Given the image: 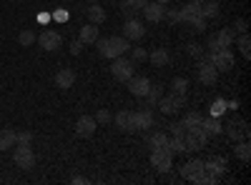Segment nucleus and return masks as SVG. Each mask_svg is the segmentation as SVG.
I'll use <instances>...</instances> for the list:
<instances>
[{"label":"nucleus","mask_w":251,"mask_h":185,"mask_svg":"<svg viewBox=\"0 0 251 185\" xmlns=\"http://www.w3.org/2000/svg\"><path fill=\"white\" fill-rule=\"evenodd\" d=\"M169 150H171V153H188L183 135H174V138H169Z\"/></svg>","instance_id":"7c9ffc66"},{"label":"nucleus","mask_w":251,"mask_h":185,"mask_svg":"<svg viewBox=\"0 0 251 185\" xmlns=\"http://www.w3.org/2000/svg\"><path fill=\"white\" fill-rule=\"evenodd\" d=\"M15 130L13 128H3L0 130V150H10V148H15Z\"/></svg>","instance_id":"393cba45"},{"label":"nucleus","mask_w":251,"mask_h":185,"mask_svg":"<svg viewBox=\"0 0 251 185\" xmlns=\"http://www.w3.org/2000/svg\"><path fill=\"white\" fill-rule=\"evenodd\" d=\"M96 48H98V53L103 55V58H121V55H126L131 50V43L126 38H116V35H111V38H98L96 43H93Z\"/></svg>","instance_id":"f257e3e1"},{"label":"nucleus","mask_w":251,"mask_h":185,"mask_svg":"<svg viewBox=\"0 0 251 185\" xmlns=\"http://www.w3.org/2000/svg\"><path fill=\"white\" fill-rule=\"evenodd\" d=\"M93 118H96V123H98V125H106V123H111V120H113L111 110H106V108H100V110H98Z\"/></svg>","instance_id":"c9c22d12"},{"label":"nucleus","mask_w":251,"mask_h":185,"mask_svg":"<svg viewBox=\"0 0 251 185\" xmlns=\"http://www.w3.org/2000/svg\"><path fill=\"white\" fill-rule=\"evenodd\" d=\"M83 53V43H80V40H73V43H71V55H80Z\"/></svg>","instance_id":"c03bdc74"},{"label":"nucleus","mask_w":251,"mask_h":185,"mask_svg":"<svg viewBox=\"0 0 251 185\" xmlns=\"http://www.w3.org/2000/svg\"><path fill=\"white\" fill-rule=\"evenodd\" d=\"M234 40H236V33L231 28H221L214 35H208V53H214L219 48H231Z\"/></svg>","instance_id":"7ed1b4c3"},{"label":"nucleus","mask_w":251,"mask_h":185,"mask_svg":"<svg viewBox=\"0 0 251 185\" xmlns=\"http://www.w3.org/2000/svg\"><path fill=\"white\" fill-rule=\"evenodd\" d=\"M88 3H98V0H88Z\"/></svg>","instance_id":"603ef678"},{"label":"nucleus","mask_w":251,"mask_h":185,"mask_svg":"<svg viewBox=\"0 0 251 185\" xmlns=\"http://www.w3.org/2000/svg\"><path fill=\"white\" fill-rule=\"evenodd\" d=\"M224 133H226L228 138H231L234 143H236V140H244V138L249 135V130H246V123H239V125H236V120L231 123V125H226V128H224Z\"/></svg>","instance_id":"b1692460"},{"label":"nucleus","mask_w":251,"mask_h":185,"mask_svg":"<svg viewBox=\"0 0 251 185\" xmlns=\"http://www.w3.org/2000/svg\"><path fill=\"white\" fill-rule=\"evenodd\" d=\"M156 3H161V5H166V3H171V0H156Z\"/></svg>","instance_id":"8fccbe9b"},{"label":"nucleus","mask_w":251,"mask_h":185,"mask_svg":"<svg viewBox=\"0 0 251 185\" xmlns=\"http://www.w3.org/2000/svg\"><path fill=\"white\" fill-rule=\"evenodd\" d=\"M201 128H203V133L208 135V138H214V135H221L224 133V125H221V120L219 118H206V120H201Z\"/></svg>","instance_id":"412c9836"},{"label":"nucleus","mask_w":251,"mask_h":185,"mask_svg":"<svg viewBox=\"0 0 251 185\" xmlns=\"http://www.w3.org/2000/svg\"><path fill=\"white\" fill-rule=\"evenodd\" d=\"M78 40H80L83 45H93L96 40H98V25H93V23L83 25V28H80V33H78Z\"/></svg>","instance_id":"aec40b11"},{"label":"nucleus","mask_w":251,"mask_h":185,"mask_svg":"<svg viewBox=\"0 0 251 185\" xmlns=\"http://www.w3.org/2000/svg\"><path fill=\"white\" fill-rule=\"evenodd\" d=\"M234 43H236L239 53L249 60V58H251V38H249V33H241V35H239V40H234Z\"/></svg>","instance_id":"cd10ccee"},{"label":"nucleus","mask_w":251,"mask_h":185,"mask_svg":"<svg viewBox=\"0 0 251 185\" xmlns=\"http://www.w3.org/2000/svg\"><path fill=\"white\" fill-rule=\"evenodd\" d=\"M143 35H146V28H143L141 20H136V18L126 20V25H123V38L126 40H141Z\"/></svg>","instance_id":"4468645a"},{"label":"nucleus","mask_w":251,"mask_h":185,"mask_svg":"<svg viewBox=\"0 0 251 185\" xmlns=\"http://www.w3.org/2000/svg\"><path fill=\"white\" fill-rule=\"evenodd\" d=\"M161 95H163V93H161V85H153V83H151L149 93L143 95V98H146V108H156V103H158Z\"/></svg>","instance_id":"c85d7f7f"},{"label":"nucleus","mask_w":251,"mask_h":185,"mask_svg":"<svg viewBox=\"0 0 251 185\" xmlns=\"http://www.w3.org/2000/svg\"><path fill=\"white\" fill-rule=\"evenodd\" d=\"M96 128H98V123H96L93 115H80V118L75 120V135H78V138H91V135H96Z\"/></svg>","instance_id":"9b49d317"},{"label":"nucleus","mask_w":251,"mask_h":185,"mask_svg":"<svg viewBox=\"0 0 251 185\" xmlns=\"http://www.w3.org/2000/svg\"><path fill=\"white\" fill-rule=\"evenodd\" d=\"M35 40H38V38H35V33H33V30H23V33L18 35V43L23 45V48H30V45H35Z\"/></svg>","instance_id":"72a5a7b5"},{"label":"nucleus","mask_w":251,"mask_h":185,"mask_svg":"<svg viewBox=\"0 0 251 185\" xmlns=\"http://www.w3.org/2000/svg\"><path fill=\"white\" fill-rule=\"evenodd\" d=\"M178 15H181L183 25H191L196 18H201V5L199 3H186L183 8H178Z\"/></svg>","instance_id":"dca6fc26"},{"label":"nucleus","mask_w":251,"mask_h":185,"mask_svg":"<svg viewBox=\"0 0 251 185\" xmlns=\"http://www.w3.org/2000/svg\"><path fill=\"white\" fill-rule=\"evenodd\" d=\"M191 30H196V33H206V18H196L191 25H188Z\"/></svg>","instance_id":"a19ab883"},{"label":"nucleus","mask_w":251,"mask_h":185,"mask_svg":"<svg viewBox=\"0 0 251 185\" xmlns=\"http://www.w3.org/2000/svg\"><path fill=\"white\" fill-rule=\"evenodd\" d=\"M219 70L211 65V60H208V53H203L199 58V80L203 85H216V80H219Z\"/></svg>","instance_id":"423d86ee"},{"label":"nucleus","mask_w":251,"mask_h":185,"mask_svg":"<svg viewBox=\"0 0 251 185\" xmlns=\"http://www.w3.org/2000/svg\"><path fill=\"white\" fill-rule=\"evenodd\" d=\"M158 108L163 115H174L176 110L186 108V93H171V95H161L158 98Z\"/></svg>","instance_id":"39448f33"},{"label":"nucleus","mask_w":251,"mask_h":185,"mask_svg":"<svg viewBox=\"0 0 251 185\" xmlns=\"http://www.w3.org/2000/svg\"><path fill=\"white\" fill-rule=\"evenodd\" d=\"M234 33H249V23H246V18H236V23H234V28H231Z\"/></svg>","instance_id":"ea45409f"},{"label":"nucleus","mask_w":251,"mask_h":185,"mask_svg":"<svg viewBox=\"0 0 251 185\" xmlns=\"http://www.w3.org/2000/svg\"><path fill=\"white\" fill-rule=\"evenodd\" d=\"M171 90L174 93H186L188 90V80L186 78H174L171 80Z\"/></svg>","instance_id":"f704fd0d"},{"label":"nucleus","mask_w":251,"mask_h":185,"mask_svg":"<svg viewBox=\"0 0 251 185\" xmlns=\"http://www.w3.org/2000/svg\"><path fill=\"white\" fill-rule=\"evenodd\" d=\"M71 183H73V185H86V183H88V178H83V175H73V178H71Z\"/></svg>","instance_id":"de8ad7c7"},{"label":"nucleus","mask_w":251,"mask_h":185,"mask_svg":"<svg viewBox=\"0 0 251 185\" xmlns=\"http://www.w3.org/2000/svg\"><path fill=\"white\" fill-rule=\"evenodd\" d=\"M149 60H151L156 68H163V65L171 63V55H169V50H166V48H153L149 53Z\"/></svg>","instance_id":"5701e85b"},{"label":"nucleus","mask_w":251,"mask_h":185,"mask_svg":"<svg viewBox=\"0 0 251 185\" xmlns=\"http://www.w3.org/2000/svg\"><path fill=\"white\" fill-rule=\"evenodd\" d=\"M131 55H133V58H131L133 63H141V60H149V53H146L143 48H133V53H131Z\"/></svg>","instance_id":"79ce46f5"},{"label":"nucleus","mask_w":251,"mask_h":185,"mask_svg":"<svg viewBox=\"0 0 251 185\" xmlns=\"http://www.w3.org/2000/svg\"><path fill=\"white\" fill-rule=\"evenodd\" d=\"M186 53L199 60V58L203 55V45H199V43H188V45H186Z\"/></svg>","instance_id":"58836bf2"},{"label":"nucleus","mask_w":251,"mask_h":185,"mask_svg":"<svg viewBox=\"0 0 251 185\" xmlns=\"http://www.w3.org/2000/svg\"><path fill=\"white\" fill-rule=\"evenodd\" d=\"M133 128L136 130H149L153 128V110L151 108H143L133 113Z\"/></svg>","instance_id":"2eb2a0df"},{"label":"nucleus","mask_w":251,"mask_h":185,"mask_svg":"<svg viewBox=\"0 0 251 185\" xmlns=\"http://www.w3.org/2000/svg\"><path fill=\"white\" fill-rule=\"evenodd\" d=\"M163 20H169V23H181V15H178V10L176 8H166V13H163Z\"/></svg>","instance_id":"4c0bfd02"},{"label":"nucleus","mask_w":251,"mask_h":185,"mask_svg":"<svg viewBox=\"0 0 251 185\" xmlns=\"http://www.w3.org/2000/svg\"><path fill=\"white\" fill-rule=\"evenodd\" d=\"M13 160H15V165H18L20 170H33V168H35V153H33L30 145H18Z\"/></svg>","instance_id":"1a4fd4ad"},{"label":"nucleus","mask_w":251,"mask_h":185,"mask_svg":"<svg viewBox=\"0 0 251 185\" xmlns=\"http://www.w3.org/2000/svg\"><path fill=\"white\" fill-rule=\"evenodd\" d=\"M73 85H75V73H73L71 68H60V70L55 73V88L68 90V88H73Z\"/></svg>","instance_id":"f3484780"},{"label":"nucleus","mask_w":251,"mask_h":185,"mask_svg":"<svg viewBox=\"0 0 251 185\" xmlns=\"http://www.w3.org/2000/svg\"><path fill=\"white\" fill-rule=\"evenodd\" d=\"M171 135H186V128L181 125V123H174V125H171Z\"/></svg>","instance_id":"49530a36"},{"label":"nucleus","mask_w":251,"mask_h":185,"mask_svg":"<svg viewBox=\"0 0 251 185\" xmlns=\"http://www.w3.org/2000/svg\"><path fill=\"white\" fill-rule=\"evenodd\" d=\"M116 125H118L123 133H136V128H133V110H121V113H116Z\"/></svg>","instance_id":"6ab92c4d"},{"label":"nucleus","mask_w":251,"mask_h":185,"mask_svg":"<svg viewBox=\"0 0 251 185\" xmlns=\"http://www.w3.org/2000/svg\"><path fill=\"white\" fill-rule=\"evenodd\" d=\"M149 145L151 148H169V135L166 133H153L149 138Z\"/></svg>","instance_id":"473e14b6"},{"label":"nucleus","mask_w":251,"mask_h":185,"mask_svg":"<svg viewBox=\"0 0 251 185\" xmlns=\"http://www.w3.org/2000/svg\"><path fill=\"white\" fill-rule=\"evenodd\" d=\"M224 110H226V103H224V100H216L214 105H211V115H214V118H219Z\"/></svg>","instance_id":"37998d69"},{"label":"nucleus","mask_w":251,"mask_h":185,"mask_svg":"<svg viewBox=\"0 0 251 185\" xmlns=\"http://www.w3.org/2000/svg\"><path fill=\"white\" fill-rule=\"evenodd\" d=\"M143 18H146V23H161L163 20V13H166V5L156 3V0H149V3L143 5Z\"/></svg>","instance_id":"ddd939ff"},{"label":"nucleus","mask_w":251,"mask_h":185,"mask_svg":"<svg viewBox=\"0 0 251 185\" xmlns=\"http://www.w3.org/2000/svg\"><path fill=\"white\" fill-rule=\"evenodd\" d=\"M221 13V5L216 3V0H203V3H201V18H216Z\"/></svg>","instance_id":"a878e982"},{"label":"nucleus","mask_w":251,"mask_h":185,"mask_svg":"<svg viewBox=\"0 0 251 185\" xmlns=\"http://www.w3.org/2000/svg\"><path fill=\"white\" fill-rule=\"evenodd\" d=\"M183 140H186V148H188V150H203L206 143H208V135L203 133L201 125H194V128L186 130Z\"/></svg>","instance_id":"6e6552de"},{"label":"nucleus","mask_w":251,"mask_h":185,"mask_svg":"<svg viewBox=\"0 0 251 185\" xmlns=\"http://www.w3.org/2000/svg\"><path fill=\"white\" fill-rule=\"evenodd\" d=\"M191 3H199V5H201V3H203V0H191Z\"/></svg>","instance_id":"3c124183"},{"label":"nucleus","mask_w":251,"mask_h":185,"mask_svg":"<svg viewBox=\"0 0 251 185\" xmlns=\"http://www.w3.org/2000/svg\"><path fill=\"white\" fill-rule=\"evenodd\" d=\"M201 170H203V160H199V158H196V160H188L186 165H181V170H178V173H181V178H183V180H191V178H194L196 173H201Z\"/></svg>","instance_id":"4be33fe9"},{"label":"nucleus","mask_w":251,"mask_h":185,"mask_svg":"<svg viewBox=\"0 0 251 185\" xmlns=\"http://www.w3.org/2000/svg\"><path fill=\"white\" fill-rule=\"evenodd\" d=\"M234 153H236V158H239V160L249 163V158H251V145H249V140H236Z\"/></svg>","instance_id":"c756f323"},{"label":"nucleus","mask_w":251,"mask_h":185,"mask_svg":"<svg viewBox=\"0 0 251 185\" xmlns=\"http://www.w3.org/2000/svg\"><path fill=\"white\" fill-rule=\"evenodd\" d=\"M15 143H18V145H30V143H33V133H30V130L18 133V135H15Z\"/></svg>","instance_id":"e433bc0d"},{"label":"nucleus","mask_w":251,"mask_h":185,"mask_svg":"<svg viewBox=\"0 0 251 185\" xmlns=\"http://www.w3.org/2000/svg\"><path fill=\"white\" fill-rule=\"evenodd\" d=\"M38 45L43 50H48V53H53V50H58L63 45V35L58 30H43L38 35Z\"/></svg>","instance_id":"9d476101"},{"label":"nucleus","mask_w":251,"mask_h":185,"mask_svg":"<svg viewBox=\"0 0 251 185\" xmlns=\"http://www.w3.org/2000/svg\"><path fill=\"white\" fill-rule=\"evenodd\" d=\"M126 3H128L133 10H143V5L149 3V0H126Z\"/></svg>","instance_id":"a18cd8bd"},{"label":"nucleus","mask_w":251,"mask_h":185,"mask_svg":"<svg viewBox=\"0 0 251 185\" xmlns=\"http://www.w3.org/2000/svg\"><path fill=\"white\" fill-rule=\"evenodd\" d=\"M151 165L158 173H169L174 168V153L169 148H151Z\"/></svg>","instance_id":"20e7f679"},{"label":"nucleus","mask_w":251,"mask_h":185,"mask_svg":"<svg viewBox=\"0 0 251 185\" xmlns=\"http://www.w3.org/2000/svg\"><path fill=\"white\" fill-rule=\"evenodd\" d=\"M201 120H203V118H201V115H199L196 110H191V113H186V115H183L181 125H183V128L188 130V128H194V125H201Z\"/></svg>","instance_id":"2f4dec72"},{"label":"nucleus","mask_w":251,"mask_h":185,"mask_svg":"<svg viewBox=\"0 0 251 185\" xmlns=\"http://www.w3.org/2000/svg\"><path fill=\"white\" fill-rule=\"evenodd\" d=\"M208 60H211V65L219 73H228L234 68V53H231V48H219L214 53H208Z\"/></svg>","instance_id":"f03ea898"},{"label":"nucleus","mask_w":251,"mask_h":185,"mask_svg":"<svg viewBox=\"0 0 251 185\" xmlns=\"http://www.w3.org/2000/svg\"><path fill=\"white\" fill-rule=\"evenodd\" d=\"M126 83H128V93L136 95V98H143L146 93H149V88H151V80L146 75H131Z\"/></svg>","instance_id":"f8f14e48"},{"label":"nucleus","mask_w":251,"mask_h":185,"mask_svg":"<svg viewBox=\"0 0 251 185\" xmlns=\"http://www.w3.org/2000/svg\"><path fill=\"white\" fill-rule=\"evenodd\" d=\"M55 20H60V23H66V20H68V13H66V10H58V13H55Z\"/></svg>","instance_id":"09e8293b"},{"label":"nucleus","mask_w":251,"mask_h":185,"mask_svg":"<svg viewBox=\"0 0 251 185\" xmlns=\"http://www.w3.org/2000/svg\"><path fill=\"white\" fill-rule=\"evenodd\" d=\"M203 170L211 175L214 180H221V175H224V170H226V160H224V158L208 160V163H203Z\"/></svg>","instance_id":"a211bd4d"},{"label":"nucleus","mask_w":251,"mask_h":185,"mask_svg":"<svg viewBox=\"0 0 251 185\" xmlns=\"http://www.w3.org/2000/svg\"><path fill=\"white\" fill-rule=\"evenodd\" d=\"M106 18H108V15H106V10H103V8H100L98 3H93V5L88 8V20H91L93 25H100V23H106Z\"/></svg>","instance_id":"bb28decb"},{"label":"nucleus","mask_w":251,"mask_h":185,"mask_svg":"<svg viewBox=\"0 0 251 185\" xmlns=\"http://www.w3.org/2000/svg\"><path fill=\"white\" fill-rule=\"evenodd\" d=\"M133 70H136V63L133 60H128V58H113V65H111V75L116 78V80H121V83H126L131 75H133Z\"/></svg>","instance_id":"0eeeda50"}]
</instances>
